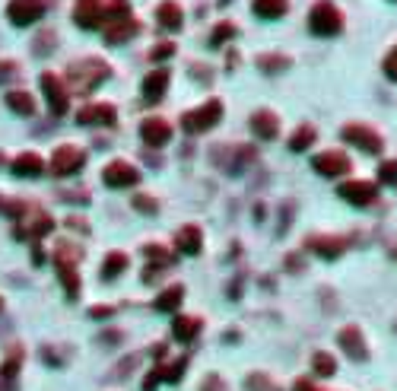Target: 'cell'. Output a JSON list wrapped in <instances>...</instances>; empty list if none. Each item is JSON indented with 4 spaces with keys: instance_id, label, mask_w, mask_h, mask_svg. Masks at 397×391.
Wrapping results in <instances>:
<instances>
[{
    "instance_id": "44",
    "label": "cell",
    "mask_w": 397,
    "mask_h": 391,
    "mask_svg": "<svg viewBox=\"0 0 397 391\" xmlns=\"http://www.w3.org/2000/svg\"><path fill=\"white\" fill-rule=\"evenodd\" d=\"M204 391H226V388H223V378H219V375H210V378L204 382Z\"/></svg>"
},
{
    "instance_id": "29",
    "label": "cell",
    "mask_w": 397,
    "mask_h": 391,
    "mask_svg": "<svg viewBox=\"0 0 397 391\" xmlns=\"http://www.w3.org/2000/svg\"><path fill=\"white\" fill-rule=\"evenodd\" d=\"M314 137H318V131L312 128V124H305V128H299L293 137H289V150H295V153H302V150H308L314 143Z\"/></svg>"
},
{
    "instance_id": "17",
    "label": "cell",
    "mask_w": 397,
    "mask_h": 391,
    "mask_svg": "<svg viewBox=\"0 0 397 391\" xmlns=\"http://www.w3.org/2000/svg\"><path fill=\"white\" fill-rule=\"evenodd\" d=\"M305 245H308V251L321 255L324 261H334V258L343 255V248H346V242L343 239H337V236H312Z\"/></svg>"
},
{
    "instance_id": "39",
    "label": "cell",
    "mask_w": 397,
    "mask_h": 391,
    "mask_svg": "<svg viewBox=\"0 0 397 391\" xmlns=\"http://www.w3.org/2000/svg\"><path fill=\"white\" fill-rule=\"evenodd\" d=\"M175 54V45H169V42H162V45H153V52H149V58L153 61H166Z\"/></svg>"
},
{
    "instance_id": "27",
    "label": "cell",
    "mask_w": 397,
    "mask_h": 391,
    "mask_svg": "<svg viewBox=\"0 0 397 391\" xmlns=\"http://www.w3.org/2000/svg\"><path fill=\"white\" fill-rule=\"evenodd\" d=\"M7 109H10V112H16V115H35V102H32V96H29V92H23V90L7 92Z\"/></svg>"
},
{
    "instance_id": "43",
    "label": "cell",
    "mask_w": 397,
    "mask_h": 391,
    "mask_svg": "<svg viewBox=\"0 0 397 391\" xmlns=\"http://www.w3.org/2000/svg\"><path fill=\"white\" fill-rule=\"evenodd\" d=\"M156 382H162V375H159V369H153L147 375V382H143V391H156Z\"/></svg>"
},
{
    "instance_id": "4",
    "label": "cell",
    "mask_w": 397,
    "mask_h": 391,
    "mask_svg": "<svg viewBox=\"0 0 397 391\" xmlns=\"http://www.w3.org/2000/svg\"><path fill=\"white\" fill-rule=\"evenodd\" d=\"M219 118H223V102H219V99H210V102H204L200 109L185 112V115H181V128H185L188 134H204V131H210Z\"/></svg>"
},
{
    "instance_id": "16",
    "label": "cell",
    "mask_w": 397,
    "mask_h": 391,
    "mask_svg": "<svg viewBox=\"0 0 397 391\" xmlns=\"http://www.w3.org/2000/svg\"><path fill=\"white\" fill-rule=\"evenodd\" d=\"M140 32V23L134 20V16H128V20H115L105 26V42L109 45H124L128 39H134V35Z\"/></svg>"
},
{
    "instance_id": "33",
    "label": "cell",
    "mask_w": 397,
    "mask_h": 391,
    "mask_svg": "<svg viewBox=\"0 0 397 391\" xmlns=\"http://www.w3.org/2000/svg\"><path fill=\"white\" fill-rule=\"evenodd\" d=\"M128 0H109V7H105V20L115 23V20H128Z\"/></svg>"
},
{
    "instance_id": "47",
    "label": "cell",
    "mask_w": 397,
    "mask_h": 391,
    "mask_svg": "<svg viewBox=\"0 0 397 391\" xmlns=\"http://www.w3.org/2000/svg\"><path fill=\"white\" fill-rule=\"evenodd\" d=\"M0 312H4V299H0Z\"/></svg>"
},
{
    "instance_id": "5",
    "label": "cell",
    "mask_w": 397,
    "mask_h": 391,
    "mask_svg": "<svg viewBox=\"0 0 397 391\" xmlns=\"http://www.w3.org/2000/svg\"><path fill=\"white\" fill-rule=\"evenodd\" d=\"M7 16L13 26H32L45 16V0H10Z\"/></svg>"
},
{
    "instance_id": "36",
    "label": "cell",
    "mask_w": 397,
    "mask_h": 391,
    "mask_svg": "<svg viewBox=\"0 0 397 391\" xmlns=\"http://www.w3.org/2000/svg\"><path fill=\"white\" fill-rule=\"evenodd\" d=\"M236 35V26H229V23H223V26H216L213 29V35H210V45H223L226 39H232Z\"/></svg>"
},
{
    "instance_id": "46",
    "label": "cell",
    "mask_w": 397,
    "mask_h": 391,
    "mask_svg": "<svg viewBox=\"0 0 397 391\" xmlns=\"http://www.w3.org/2000/svg\"><path fill=\"white\" fill-rule=\"evenodd\" d=\"M111 312H115L111 306H96V308H92V318H109Z\"/></svg>"
},
{
    "instance_id": "9",
    "label": "cell",
    "mask_w": 397,
    "mask_h": 391,
    "mask_svg": "<svg viewBox=\"0 0 397 391\" xmlns=\"http://www.w3.org/2000/svg\"><path fill=\"white\" fill-rule=\"evenodd\" d=\"M337 194L353 207H369L372 200L378 198V188L372 185V181H343V185L337 188Z\"/></svg>"
},
{
    "instance_id": "40",
    "label": "cell",
    "mask_w": 397,
    "mask_h": 391,
    "mask_svg": "<svg viewBox=\"0 0 397 391\" xmlns=\"http://www.w3.org/2000/svg\"><path fill=\"white\" fill-rule=\"evenodd\" d=\"M378 175H381V181H397V162H381Z\"/></svg>"
},
{
    "instance_id": "23",
    "label": "cell",
    "mask_w": 397,
    "mask_h": 391,
    "mask_svg": "<svg viewBox=\"0 0 397 391\" xmlns=\"http://www.w3.org/2000/svg\"><path fill=\"white\" fill-rule=\"evenodd\" d=\"M13 172L20 175V179H35V175L45 172V162H42L39 153H23L13 160Z\"/></svg>"
},
{
    "instance_id": "6",
    "label": "cell",
    "mask_w": 397,
    "mask_h": 391,
    "mask_svg": "<svg viewBox=\"0 0 397 391\" xmlns=\"http://www.w3.org/2000/svg\"><path fill=\"white\" fill-rule=\"evenodd\" d=\"M83 162H86L83 150L73 147V143H64V147H58V150H54V156H51V172L64 179V175L80 172V169H83Z\"/></svg>"
},
{
    "instance_id": "3",
    "label": "cell",
    "mask_w": 397,
    "mask_h": 391,
    "mask_svg": "<svg viewBox=\"0 0 397 391\" xmlns=\"http://www.w3.org/2000/svg\"><path fill=\"white\" fill-rule=\"evenodd\" d=\"M308 29L314 35H337L343 29V13L334 7L331 0H318L308 13Z\"/></svg>"
},
{
    "instance_id": "26",
    "label": "cell",
    "mask_w": 397,
    "mask_h": 391,
    "mask_svg": "<svg viewBox=\"0 0 397 391\" xmlns=\"http://www.w3.org/2000/svg\"><path fill=\"white\" fill-rule=\"evenodd\" d=\"M251 10H255L257 16H264V20H280L289 10V4L286 0H251Z\"/></svg>"
},
{
    "instance_id": "15",
    "label": "cell",
    "mask_w": 397,
    "mask_h": 391,
    "mask_svg": "<svg viewBox=\"0 0 397 391\" xmlns=\"http://www.w3.org/2000/svg\"><path fill=\"white\" fill-rule=\"evenodd\" d=\"M54 229V219L42 210H32V217L26 219V226H16V236L20 239H42Z\"/></svg>"
},
{
    "instance_id": "41",
    "label": "cell",
    "mask_w": 397,
    "mask_h": 391,
    "mask_svg": "<svg viewBox=\"0 0 397 391\" xmlns=\"http://www.w3.org/2000/svg\"><path fill=\"white\" fill-rule=\"evenodd\" d=\"M51 39H54V32H42L39 35V45H35V54H48V52H51Z\"/></svg>"
},
{
    "instance_id": "11",
    "label": "cell",
    "mask_w": 397,
    "mask_h": 391,
    "mask_svg": "<svg viewBox=\"0 0 397 391\" xmlns=\"http://www.w3.org/2000/svg\"><path fill=\"white\" fill-rule=\"evenodd\" d=\"M343 140L353 143V147H359V150H365V153H381V137H378L372 128H365V124H346Z\"/></svg>"
},
{
    "instance_id": "21",
    "label": "cell",
    "mask_w": 397,
    "mask_h": 391,
    "mask_svg": "<svg viewBox=\"0 0 397 391\" xmlns=\"http://www.w3.org/2000/svg\"><path fill=\"white\" fill-rule=\"evenodd\" d=\"M251 131H255L261 140H274L280 134V121H276L274 112H255L251 115Z\"/></svg>"
},
{
    "instance_id": "37",
    "label": "cell",
    "mask_w": 397,
    "mask_h": 391,
    "mask_svg": "<svg viewBox=\"0 0 397 391\" xmlns=\"http://www.w3.org/2000/svg\"><path fill=\"white\" fill-rule=\"evenodd\" d=\"M134 207L140 213H156V210H159V204H156L149 194H134Z\"/></svg>"
},
{
    "instance_id": "18",
    "label": "cell",
    "mask_w": 397,
    "mask_h": 391,
    "mask_svg": "<svg viewBox=\"0 0 397 391\" xmlns=\"http://www.w3.org/2000/svg\"><path fill=\"white\" fill-rule=\"evenodd\" d=\"M337 340H340V347H343L346 353H350L353 359H365L369 356V350H365V340H362V331L359 327H343V331L337 334Z\"/></svg>"
},
{
    "instance_id": "22",
    "label": "cell",
    "mask_w": 397,
    "mask_h": 391,
    "mask_svg": "<svg viewBox=\"0 0 397 391\" xmlns=\"http://www.w3.org/2000/svg\"><path fill=\"white\" fill-rule=\"evenodd\" d=\"M175 245H178L181 255H197L200 245H204V236H200L197 226H181L178 236H175Z\"/></svg>"
},
{
    "instance_id": "34",
    "label": "cell",
    "mask_w": 397,
    "mask_h": 391,
    "mask_svg": "<svg viewBox=\"0 0 397 391\" xmlns=\"http://www.w3.org/2000/svg\"><path fill=\"white\" fill-rule=\"evenodd\" d=\"M0 213H7V217H13V219H23L29 213V207L20 204V200H4L0 198Z\"/></svg>"
},
{
    "instance_id": "25",
    "label": "cell",
    "mask_w": 397,
    "mask_h": 391,
    "mask_svg": "<svg viewBox=\"0 0 397 391\" xmlns=\"http://www.w3.org/2000/svg\"><path fill=\"white\" fill-rule=\"evenodd\" d=\"M181 299H185V287H169L156 296L153 306H156V312H178Z\"/></svg>"
},
{
    "instance_id": "38",
    "label": "cell",
    "mask_w": 397,
    "mask_h": 391,
    "mask_svg": "<svg viewBox=\"0 0 397 391\" xmlns=\"http://www.w3.org/2000/svg\"><path fill=\"white\" fill-rule=\"evenodd\" d=\"M286 64H289L286 58H257V67H261V71H267V73L280 71V67H286Z\"/></svg>"
},
{
    "instance_id": "32",
    "label": "cell",
    "mask_w": 397,
    "mask_h": 391,
    "mask_svg": "<svg viewBox=\"0 0 397 391\" xmlns=\"http://www.w3.org/2000/svg\"><path fill=\"white\" fill-rule=\"evenodd\" d=\"M185 369H188V359H172V366H159V375L162 382H178Z\"/></svg>"
},
{
    "instance_id": "20",
    "label": "cell",
    "mask_w": 397,
    "mask_h": 391,
    "mask_svg": "<svg viewBox=\"0 0 397 391\" xmlns=\"http://www.w3.org/2000/svg\"><path fill=\"white\" fill-rule=\"evenodd\" d=\"M166 90H169V71L166 67H156V71L143 80V99H147V102H156V99L166 96Z\"/></svg>"
},
{
    "instance_id": "14",
    "label": "cell",
    "mask_w": 397,
    "mask_h": 391,
    "mask_svg": "<svg viewBox=\"0 0 397 391\" xmlns=\"http://www.w3.org/2000/svg\"><path fill=\"white\" fill-rule=\"evenodd\" d=\"M115 105L111 102H92V105H83L77 115L80 124H115Z\"/></svg>"
},
{
    "instance_id": "24",
    "label": "cell",
    "mask_w": 397,
    "mask_h": 391,
    "mask_svg": "<svg viewBox=\"0 0 397 391\" xmlns=\"http://www.w3.org/2000/svg\"><path fill=\"white\" fill-rule=\"evenodd\" d=\"M172 334H175V340H181V344H191V340L200 334V318H194V315H178V318L172 321Z\"/></svg>"
},
{
    "instance_id": "1",
    "label": "cell",
    "mask_w": 397,
    "mask_h": 391,
    "mask_svg": "<svg viewBox=\"0 0 397 391\" xmlns=\"http://www.w3.org/2000/svg\"><path fill=\"white\" fill-rule=\"evenodd\" d=\"M109 77V64H102L99 58H86V61H77L71 64V86L77 92H90L96 90L102 80Z\"/></svg>"
},
{
    "instance_id": "19",
    "label": "cell",
    "mask_w": 397,
    "mask_h": 391,
    "mask_svg": "<svg viewBox=\"0 0 397 391\" xmlns=\"http://www.w3.org/2000/svg\"><path fill=\"white\" fill-rule=\"evenodd\" d=\"M156 23H159L162 29H169V32H178L181 23H185V13H181V7L175 0H166V4L156 7Z\"/></svg>"
},
{
    "instance_id": "2",
    "label": "cell",
    "mask_w": 397,
    "mask_h": 391,
    "mask_svg": "<svg viewBox=\"0 0 397 391\" xmlns=\"http://www.w3.org/2000/svg\"><path fill=\"white\" fill-rule=\"evenodd\" d=\"M77 261H80V248H73V245H67V242L58 245V251H54V267H58V277H61V283H64L71 299H77V293H80Z\"/></svg>"
},
{
    "instance_id": "28",
    "label": "cell",
    "mask_w": 397,
    "mask_h": 391,
    "mask_svg": "<svg viewBox=\"0 0 397 391\" xmlns=\"http://www.w3.org/2000/svg\"><path fill=\"white\" fill-rule=\"evenodd\" d=\"M124 267H128V255H124V251H111V255L105 258V264H102V277L105 280H115Z\"/></svg>"
},
{
    "instance_id": "31",
    "label": "cell",
    "mask_w": 397,
    "mask_h": 391,
    "mask_svg": "<svg viewBox=\"0 0 397 391\" xmlns=\"http://www.w3.org/2000/svg\"><path fill=\"white\" fill-rule=\"evenodd\" d=\"M20 366H23V350H20V347H13V350H10V356H4L0 375H4V378H13L16 372H20Z\"/></svg>"
},
{
    "instance_id": "45",
    "label": "cell",
    "mask_w": 397,
    "mask_h": 391,
    "mask_svg": "<svg viewBox=\"0 0 397 391\" xmlns=\"http://www.w3.org/2000/svg\"><path fill=\"white\" fill-rule=\"evenodd\" d=\"M293 391H321L318 385L312 382V378H299V382H295V388Z\"/></svg>"
},
{
    "instance_id": "12",
    "label": "cell",
    "mask_w": 397,
    "mask_h": 391,
    "mask_svg": "<svg viewBox=\"0 0 397 391\" xmlns=\"http://www.w3.org/2000/svg\"><path fill=\"white\" fill-rule=\"evenodd\" d=\"M105 20V4L102 0H77V7H73V23L80 29H96L102 26Z\"/></svg>"
},
{
    "instance_id": "35",
    "label": "cell",
    "mask_w": 397,
    "mask_h": 391,
    "mask_svg": "<svg viewBox=\"0 0 397 391\" xmlns=\"http://www.w3.org/2000/svg\"><path fill=\"white\" fill-rule=\"evenodd\" d=\"M147 258H153V264H172V255H169L162 245H147Z\"/></svg>"
},
{
    "instance_id": "8",
    "label": "cell",
    "mask_w": 397,
    "mask_h": 391,
    "mask_svg": "<svg viewBox=\"0 0 397 391\" xmlns=\"http://www.w3.org/2000/svg\"><path fill=\"white\" fill-rule=\"evenodd\" d=\"M102 181H105L109 188H134L137 181H140V172H137L130 162L115 160V162H109V166H105Z\"/></svg>"
},
{
    "instance_id": "42",
    "label": "cell",
    "mask_w": 397,
    "mask_h": 391,
    "mask_svg": "<svg viewBox=\"0 0 397 391\" xmlns=\"http://www.w3.org/2000/svg\"><path fill=\"white\" fill-rule=\"evenodd\" d=\"M384 73H388L391 80H397V48L388 54V58H384Z\"/></svg>"
},
{
    "instance_id": "30",
    "label": "cell",
    "mask_w": 397,
    "mask_h": 391,
    "mask_svg": "<svg viewBox=\"0 0 397 391\" xmlns=\"http://www.w3.org/2000/svg\"><path fill=\"white\" fill-rule=\"evenodd\" d=\"M312 369L314 372H318V375H334V372H337V363H334V356H331V353H324V350H318V353H314V356H312Z\"/></svg>"
},
{
    "instance_id": "13",
    "label": "cell",
    "mask_w": 397,
    "mask_h": 391,
    "mask_svg": "<svg viewBox=\"0 0 397 391\" xmlns=\"http://www.w3.org/2000/svg\"><path fill=\"white\" fill-rule=\"evenodd\" d=\"M140 137L147 147H166V143L172 140V124H169L166 118H147V121L140 124Z\"/></svg>"
},
{
    "instance_id": "7",
    "label": "cell",
    "mask_w": 397,
    "mask_h": 391,
    "mask_svg": "<svg viewBox=\"0 0 397 391\" xmlns=\"http://www.w3.org/2000/svg\"><path fill=\"white\" fill-rule=\"evenodd\" d=\"M42 90H45V99H48L51 115H64V112H67V99H71L64 80H58V73H42Z\"/></svg>"
},
{
    "instance_id": "10",
    "label": "cell",
    "mask_w": 397,
    "mask_h": 391,
    "mask_svg": "<svg viewBox=\"0 0 397 391\" xmlns=\"http://www.w3.org/2000/svg\"><path fill=\"white\" fill-rule=\"evenodd\" d=\"M312 169L318 175H327V179H337V175L350 172V160L346 153H337V150H327V153H318L312 160Z\"/></svg>"
}]
</instances>
